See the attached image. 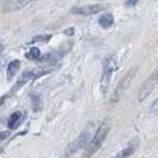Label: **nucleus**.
Here are the masks:
<instances>
[{
	"label": "nucleus",
	"instance_id": "1",
	"mask_svg": "<svg viewBox=\"0 0 158 158\" xmlns=\"http://www.w3.org/2000/svg\"><path fill=\"white\" fill-rule=\"evenodd\" d=\"M110 132V124L108 123H102L100 126L96 128L94 135L92 137L90 142L87 145V148L85 149V158H89L94 155L96 151L101 148V145L103 144V142L106 140L107 135Z\"/></svg>",
	"mask_w": 158,
	"mask_h": 158
},
{
	"label": "nucleus",
	"instance_id": "2",
	"mask_svg": "<svg viewBox=\"0 0 158 158\" xmlns=\"http://www.w3.org/2000/svg\"><path fill=\"white\" fill-rule=\"evenodd\" d=\"M117 67V60L113 55H110L106 57V60L103 61V68H102V76L100 81V88H101V93L106 94L107 89L110 86V82L112 79V74L115 70Z\"/></svg>",
	"mask_w": 158,
	"mask_h": 158
},
{
	"label": "nucleus",
	"instance_id": "3",
	"mask_svg": "<svg viewBox=\"0 0 158 158\" xmlns=\"http://www.w3.org/2000/svg\"><path fill=\"white\" fill-rule=\"evenodd\" d=\"M92 131H93V125L89 124V126L86 127V128L82 131V133L69 145L68 150L65 151V156L69 157L73 153L77 152V151L81 150V149H83V148L86 149L87 145L89 144V142H90V139H92V138H90V137H92Z\"/></svg>",
	"mask_w": 158,
	"mask_h": 158
},
{
	"label": "nucleus",
	"instance_id": "4",
	"mask_svg": "<svg viewBox=\"0 0 158 158\" xmlns=\"http://www.w3.org/2000/svg\"><path fill=\"white\" fill-rule=\"evenodd\" d=\"M158 83V68L151 74L148 79L145 80V82L142 85V87L139 89V101L145 100L150 93L155 89V87Z\"/></svg>",
	"mask_w": 158,
	"mask_h": 158
},
{
	"label": "nucleus",
	"instance_id": "5",
	"mask_svg": "<svg viewBox=\"0 0 158 158\" xmlns=\"http://www.w3.org/2000/svg\"><path fill=\"white\" fill-rule=\"evenodd\" d=\"M105 10V6L101 4H95V5H86V6H79V7H74L71 10V12L74 15H79V16H93L99 12H101Z\"/></svg>",
	"mask_w": 158,
	"mask_h": 158
},
{
	"label": "nucleus",
	"instance_id": "6",
	"mask_svg": "<svg viewBox=\"0 0 158 158\" xmlns=\"http://www.w3.org/2000/svg\"><path fill=\"white\" fill-rule=\"evenodd\" d=\"M31 0H4L2 2V11L10 12V11H16L20 10L22 7L30 4Z\"/></svg>",
	"mask_w": 158,
	"mask_h": 158
},
{
	"label": "nucleus",
	"instance_id": "7",
	"mask_svg": "<svg viewBox=\"0 0 158 158\" xmlns=\"http://www.w3.org/2000/svg\"><path fill=\"white\" fill-rule=\"evenodd\" d=\"M138 144H139L138 140H133L132 143H130L124 150H121L119 153H117L114 157L112 158H128L131 155H133L135 152L137 148H138Z\"/></svg>",
	"mask_w": 158,
	"mask_h": 158
},
{
	"label": "nucleus",
	"instance_id": "8",
	"mask_svg": "<svg viewBox=\"0 0 158 158\" xmlns=\"http://www.w3.org/2000/svg\"><path fill=\"white\" fill-rule=\"evenodd\" d=\"M24 119V115L22 112H15L10 119H8V128L10 130H16L17 127L19 126L20 124H22V121H23Z\"/></svg>",
	"mask_w": 158,
	"mask_h": 158
},
{
	"label": "nucleus",
	"instance_id": "9",
	"mask_svg": "<svg viewBox=\"0 0 158 158\" xmlns=\"http://www.w3.org/2000/svg\"><path fill=\"white\" fill-rule=\"evenodd\" d=\"M20 68V62L18 60H15L12 62H10L7 67V80H12L13 76L17 74V71Z\"/></svg>",
	"mask_w": 158,
	"mask_h": 158
},
{
	"label": "nucleus",
	"instance_id": "10",
	"mask_svg": "<svg viewBox=\"0 0 158 158\" xmlns=\"http://www.w3.org/2000/svg\"><path fill=\"white\" fill-rule=\"evenodd\" d=\"M114 23V18L112 16V13H105L102 16L99 18V24L105 27V29H108V27H111L112 25Z\"/></svg>",
	"mask_w": 158,
	"mask_h": 158
},
{
	"label": "nucleus",
	"instance_id": "11",
	"mask_svg": "<svg viewBox=\"0 0 158 158\" xmlns=\"http://www.w3.org/2000/svg\"><path fill=\"white\" fill-rule=\"evenodd\" d=\"M31 102H32V107H33V111L38 112L42 110V106H43V102H42V98H40L38 94H31Z\"/></svg>",
	"mask_w": 158,
	"mask_h": 158
},
{
	"label": "nucleus",
	"instance_id": "12",
	"mask_svg": "<svg viewBox=\"0 0 158 158\" xmlns=\"http://www.w3.org/2000/svg\"><path fill=\"white\" fill-rule=\"evenodd\" d=\"M26 58L31 61H40V50L38 48L33 47L30 49V51L26 54Z\"/></svg>",
	"mask_w": 158,
	"mask_h": 158
},
{
	"label": "nucleus",
	"instance_id": "13",
	"mask_svg": "<svg viewBox=\"0 0 158 158\" xmlns=\"http://www.w3.org/2000/svg\"><path fill=\"white\" fill-rule=\"evenodd\" d=\"M50 37H51V36H49V35H48V36H37L32 42H45V40H50Z\"/></svg>",
	"mask_w": 158,
	"mask_h": 158
},
{
	"label": "nucleus",
	"instance_id": "14",
	"mask_svg": "<svg viewBox=\"0 0 158 158\" xmlns=\"http://www.w3.org/2000/svg\"><path fill=\"white\" fill-rule=\"evenodd\" d=\"M151 112H153V113H158V99L155 101V102L152 103V106H151Z\"/></svg>",
	"mask_w": 158,
	"mask_h": 158
},
{
	"label": "nucleus",
	"instance_id": "15",
	"mask_svg": "<svg viewBox=\"0 0 158 158\" xmlns=\"http://www.w3.org/2000/svg\"><path fill=\"white\" fill-rule=\"evenodd\" d=\"M138 0H127L126 1V5L127 6H133V5H135V2H137Z\"/></svg>",
	"mask_w": 158,
	"mask_h": 158
},
{
	"label": "nucleus",
	"instance_id": "16",
	"mask_svg": "<svg viewBox=\"0 0 158 158\" xmlns=\"http://www.w3.org/2000/svg\"><path fill=\"white\" fill-rule=\"evenodd\" d=\"M31 1H35V0H31Z\"/></svg>",
	"mask_w": 158,
	"mask_h": 158
}]
</instances>
